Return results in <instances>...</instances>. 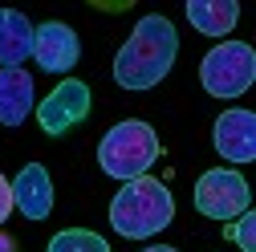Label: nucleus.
Segmentation results:
<instances>
[{
    "instance_id": "1",
    "label": "nucleus",
    "mask_w": 256,
    "mask_h": 252,
    "mask_svg": "<svg viewBox=\"0 0 256 252\" xmlns=\"http://www.w3.org/2000/svg\"><path fill=\"white\" fill-rule=\"evenodd\" d=\"M179 53V33L167 16H142L134 24V33L126 37V45L114 57V82L122 90H154L175 66Z\"/></svg>"
},
{
    "instance_id": "2",
    "label": "nucleus",
    "mask_w": 256,
    "mask_h": 252,
    "mask_svg": "<svg viewBox=\"0 0 256 252\" xmlns=\"http://www.w3.org/2000/svg\"><path fill=\"white\" fill-rule=\"evenodd\" d=\"M171 220H175V196L167 192L163 179H150V175L126 179L118 196L110 200V224L126 240H146L163 232Z\"/></svg>"
},
{
    "instance_id": "3",
    "label": "nucleus",
    "mask_w": 256,
    "mask_h": 252,
    "mask_svg": "<svg viewBox=\"0 0 256 252\" xmlns=\"http://www.w3.org/2000/svg\"><path fill=\"white\" fill-rule=\"evenodd\" d=\"M163 154V142H158L154 126L138 122V118H126L118 126H110L106 138L98 142V163L110 179H138L154 167V159Z\"/></svg>"
},
{
    "instance_id": "4",
    "label": "nucleus",
    "mask_w": 256,
    "mask_h": 252,
    "mask_svg": "<svg viewBox=\"0 0 256 252\" xmlns=\"http://www.w3.org/2000/svg\"><path fill=\"white\" fill-rule=\"evenodd\" d=\"M200 82L212 98H240L256 82V53L244 41H224L200 61Z\"/></svg>"
},
{
    "instance_id": "5",
    "label": "nucleus",
    "mask_w": 256,
    "mask_h": 252,
    "mask_svg": "<svg viewBox=\"0 0 256 252\" xmlns=\"http://www.w3.org/2000/svg\"><path fill=\"white\" fill-rule=\"evenodd\" d=\"M196 208L208 220H220V224H232L240 212L252 208V192H248V179L232 167H212L200 175L196 183Z\"/></svg>"
},
{
    "instance_id": "6",
    "label": "nucleus",
    "mask_w": 256,
    "mask_h": 252,
    "mask_svg": "<svg viewBox=\"0 0 256 252\" xmlns=\"http://www.w3.org/2000/svg\"><path fill=\"white\" fill-rule=\"evenodd\" d=\"M90 106H94L90 86L78 82V78H66L53 94H45V98L37 102V122H41V130L49 138H57V134L78 130V126L90 118Z\"/></svg>"
},
{
    "instance_id": "7",
    "label": "nucleus",
    "mask_w": 256,
    "mask_h": 252,
    "mask_svg": "<svg viewBox=\"0 0 256 252\" xmlns=\"http://www.w3.org/2000/svg\"><path fill=\"white\" fill-rule=\"evenodd\" d=\"M33 57L41 74H70L82 57V41L66 20H45L33 28Z\"/></svg>"
},
{
    "instance_id": "8",
    "label": "nucleus",
    "mask_w": 256,
    "mask_h": 252,
    "mask_svg": "<svg viewBox=\"0 0 256 252\" xmlns=\"http://www.w3.org/2000/svg\"><path fill=\"white\" fill-rule=\"evenodd\" d=\"M216 150L228 163H252L256 154V114L252 110H228L216 118Z\"/></svg>"
},
{
    "instance_id": "9",
    "label": "nucleus",
    "mask_w": 256,
    "mask_h": 252,
    "mask_svg": "<svg viewBox=\"0 0 256 252\" xmlns=\"http://www.w3.org/2000/svg\"><path fill=\"white\" fill-rule=\"evenodd\" d=\"M12 204L24 220H45L53 212V179L41 163L20 167V175L12 179Z\"/></svg>"
},
{
    "instance_id": "10",
    "label": "nucleus",
    "mask_w": 256,
    "mask_h": 252,
    "mask_svg": "<svg viewBox=\"0 0 256 252\" xmlns=\"http://www.w3.org/2000/svg\"><path fill=\"white\" fill-rule=\"evenodd\" d=\"M33 57V24L16 8H0V70H20Z\"/></svg>"
},
{
    "instance_id": "11",
    "label": "nucleus",
    "mask_w": 256,
    "mask_h": 252,
    "mask_svg": "<svg viewBox=\"0 0 256 252\" xmlns=\"http://www.w3.org/2000/svg\"><path fill=\"white\" fill-rule=\"evenodd\" d=\"M33 110V78L24 70H0V126H20Z\"/></svg>"
},
{
    "instance_id": "12",
    "label": "nucleus",
    "mask_w": 256,
    "mask_h": 252,
    "mask_svg": "<svg viewBox=\"0 0 256 252\" xmlns=\"http://www.w3.org/2000/svg\"><path fill=\"white\" fill-rule=\"evenodd\" d=\"M187 20L204 37H228L240 20V4L236 0H187Z\"/></svg>"
},
{
    "instance_id": "13",
    "label": "nucleus",
    "mask_w": 256,
    "mask_h": 252,
    "mask_svg": "<svg viewBox=\"0 0 256 252\" xmlns=\"http://www.w3.org/2000/svg\"><path fill=\"white\" fill-rule=\"evenodd\" d=\"M49 252H110V244L90 228H66L49 240Z\"/></svg>"
},
{
    "instance_id": "14",
    "label": "nucleus",
    "mask_w": 256,
    "mask_h": 252,
    "mask_svg": "<svg viewBox=\"0 0 256 252\" xmlns=\"http://www.w3.org/2000/svg\"><path fill=\"white\" fill-rule=\"evenodd\" d=\"M224 236L236 240V248H240V252H256V216H252V208H248V212H240L232 224H224Z\"/></svg>"
},
{
    "instance_id": "15",
    "label": "nucleus",
    "mask_w": 256,
    "mask_h": 252,
    "mask_svg": "<svg viewBox=\"0 0 256 252\" xmlns=\"http://www.w3.org/2000/svg\"><path fill=\"white\" fill-rule=\"evenodd\" d=\"M12 208H16V204H12V183H8L4 175H0V228L8 224V216H12Z\"/></svg>"
},
{
    "instance_id": "16",
    "label": "nucleus",
    "mask_w": 256,
    "mask_h": 252,
    "mask_svg": "<svg viewBox=\"0 0 256 252\" xmlns=\"http://www.w3.org/2000/svg\"><path fill=\"white\" fill-rule=\"evenodd\" d=\"M0 252H20L16 236H12V232H4V228H0Z\"/></svg>"
},
{
    "instance_id": "17",
    "label": "nucleus",
    "mask_w": 256,
    "mask_h": 252,
    "mask_svg": "<svg viewBox=\"0 0 256 252\" xmlns=\"http://www.w3.org/2000/svg\"><path fill=\"white\" fill-rule=\"evenodd\" d=\"M142 252H179V248H167V244H154V248H142Z\"/></svg>"
}]
</instances>
